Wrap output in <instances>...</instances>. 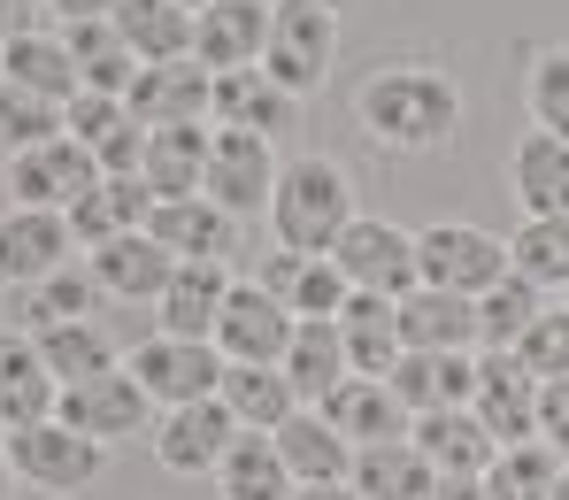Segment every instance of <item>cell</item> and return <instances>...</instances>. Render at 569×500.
Masks as SVG:
<instances>
[{
  "label": "cell",
  "instance_id": "6da1fadb",
  "mask_svg": "<svg viewBox=\"0 0 569 500\" xmlns=\"http://www.w3.org/2000/svg\"><path fill=\"white\" fill-rule=\"evenodd\" d=\"M355 123L385 154H439L462 131V86L431 62H385L355 86Z\"/></svg>",
  "mask_w": 569,
  "mask_h": 500
},
{
  "label": "cell",
  "instance_id": "7a4b0ae2",
  "mask_svg": "<svg viewBox=\"0 0 569 500\" xmlns=\"http://www.w3.org/2000/svg\"><path fill=\"white\" fill-rule=\"evenodd\" d=\"M362 208H355V178H347V162H331V154H292L278 170V193H270V239H278L284 254H331L339 247V231L355 223Z\"/></svg>",
  "mask_w": 569,
  "mask_h": 500
},
{
  "label": "cell",
  "instance_id": "3957f363",
  "mask_svg": "<svg viewBox=\"0 0 569 500\" xmlns=\"http://www.w3.org/2000/svg\"><path fill=\"white\" fill-rule=\"evenodd\" d=\"M339 62V16L316 0H270V39H262V70L292 100H308Z\"/></svg>",
  "mask_w": 569,
  "mask_h": 500
},
{
  "label": "cell",
  "instance_id": "277c9868",
  "mask_svg": "<svg viewBox=\"0 0 569 500\" xmlns=\"http://www.w3.org/2000/svg\"><path fill=\"white\" fill-rule=\"evenodd\" d=\"M331 262H339V278H347L355 293L408 300L416 286H423V262H416V231H408V223H392V216H355V223L339 231Z\"/></svg>",
  "mask_w": 569,
  "mask_h": 500
},
{
  "label": "cell",
  "instance_id": "5b68a950",
  "mask_svg": "<svg viewBox=\"0 0 569 500\" xmlns=\"http://www.w3.org/2000/svg\"><path fill=\"white\" fill-rule=\"evenodd\" d=\"M278 139H262V131H223V123H208V178H200V193L216 200L223 216H270V193H278Z\"/></svg>",
  "mask_w": 569,
  "mask_h": 500
},
{
  "label": "cell",
  "instance_id": "8992f818",
  "mask_svg": "<svg viewBox=\"0 0 569 500\" xmlns=\"http://www.w3.org/2000/svg\"><path fill=\"white\" fill-rule=\"evenodd\" d=\"M0 454H8V470H16L23 486H39V493H86L100 470H108V447L78 439L62 416L8 431V439H0Z\"/></svg>",
  "mask_w": 569,
  "mask_h": 500
},
{
  "label": "cell",
  "instance_id": "52a82bcc",
  "mask_svg": "<svg viewBox=\"0 0 569 500\" xmlns=\"http://www.w3.org/2000/svg\"><path fill=\"white\" fill-rule=\"evenodd\" d=\"M416 262H423V286H447V293H492L508 278V239H492L485 223H423L416 231Z\"/></svg>",
  "mask_w": 569,
  "mask_h": 500
},
{
  "label": "cell",
  "instance_id": "ba28073f",
  "mask_svg": "<svg viewBox=\"0 0 569 500\" xmlns=\"http://www.w3.org/2000/svg\"><path fill=\"white\" fill-rule=\"evenodd\" d=\"M123 370L139 378V393L154 400V408L216 400V386H223V354H216V339H178V331L139 339V354H131Z\"/></svg>",
  "mask_w": 569,
  "mask_h": 500
},
{
  "label": "cell",
  "instance_id": "9c48e42d",
  "mask_svg": "<svg viewBox=\"0 0 569 500\" xmlns=\"http://www.w3.org/2000/svg\"><path fill=\"white\" fill-rule=\"evenodd\" d=\"M54 416H62L78 439H93V447H123V439H139V431L154 423V400L139 393V378L116 362V370H100V378H78V386H62Z\"/></svg>",
  "mask_w": 569,
  "mask_h": 500
},
{
  "label": "cell",
  "instance_id": "30bf717a",
  "mask_svg": "<svg viewBox=\"0 0 569 500\" xmlns=\"http://www.w3.org/2000/svg\"><path fill=\"white\" fill-rule=\"evenodd\" d=\"M93 178H100L93 147H78L70 131H54V139L23 147V154H8V200H16V208H62V216H70V200L93 193Z\"/></svg>",
  "mask_w": 569,
  "mask_h": 500
},
{
  "label": "cell",
  "instance_id": "8fae6325",
  "mask_svg": "<svg viewBox=\"0 0 569 500\" xmlns=\"http://www.w3.org/2000/svg\"><path fill=\"white\" fill-rule=\"evenodd\" d=\"M292 323H300V316H292L278 293H262L254 278H231L223 316H216V354H223V362H278Z\"/></svg>",
  "mask_w": 569,
  "mask_h": 500
},
{
  "label": "cell",
  "instance_id": "7c38bea8",
  "mask_svg": "<svg viewBox=\"0 0 569 500\" xmlns=\"http://www.w3.org/2000/svg\"><path fill=\"white\" fill-rule=\"evenodd\" d=\"M70 254H78V239H70V216L62 208H8L0 216V286L8 293L54 278Z\"/></svg>",
  "mask_w": 569,
  "mask_h": 500
},
{
  "label": "cell",
  "instance_id": "4fadbf2b",
  "mask_svg": "<svg viewBox=\"0 0 569 500\" xmlns=\"http://www.w3.org/2000/svg\"><path fill=\"white\" fill-rule=\"evenodd\" d=\"M477 423L500 439V447H523L539 439V378L523 370V354H477Z\"/></svg>",
  "mask_w": 569,
  "mask_h": 500
},
{
  "label": "cell",
  "instance_id": "5bb4252c",
  "mask_svg": "<svg viewBox=\"0 0 569 500\" xmlns=\"http://www.w3.org/2000/svg\"><path fill=\"white\" fill-rule=\"evenodd\" d=\"M86 270H93L100 300H162V286H170V270H178V254L154 239V231H123V239H100V247H86Z\"/></svg>",
  "mask_w": 569,
  "mask_h": 500
},
{
  "label": "cell",
  "instance_id": "9a60e30c",
  "mask_svg": "<svg viewBox=\"0 0 569 500\" xmlns=\"http://www.w3.org/2000/svg\"><path fill=\"white\" fill-rule=\"evenodd\" d=\"M208 100H216V70H200L186 54V62H147L123 108L139 116V131H170V123H208Z\"/></svg>",
  "mask_w": 569,
  "mask_h": 500
},
{
  "label": "cell",
  "instance_id": "2e32d148",
  "mask_svg": "<svg viewBox=\"0 0 569 500\" xmlns=\"http://www.w3.org/2000/svg\"><path fill=\"white\" fill-rule=\"evenodd\" d=\"M231 439H239V423L223 416V400H186V408H162V423H154V462H162L170 478H208Z\"/></svg>",
  "mask_w": 569,
  "mask_h": 500
},
{
  "label": "cell",
  "instance_id": "e0dca14e",
  "mask_svg": "<svg viewBox=\"0 0 569 500\" xmlns=\"http://www.w3.org/2000/svg\"><path fill=\"white\" fill-rule=\"evenodd\" d=\"M270 39V0H208L192 16V62L200 70H254Z\"/></svg>",
  "mask_w": 569,
  "mask_h": 500
},
{
  "label": "cell",
  "instance_id": "ac0fdd59",
  "mask_svg": "<svg viewBox=\"0 0 569 500\" xmlns=\"http://www.w3.org/2000/svg\"><path fill=\"white\" fill-rule=\"evenodd\" d=\"M284 386L300 393V408H323V400L339 393L355 370H347V339H339V316H308V323H292V339H284L278 354Z\"/></svg>",
  "mask_w": 569,
  "mask_h": 500
},
{
  "label": "cell",
  "instance_id": "d6986e66",
  "mask_svg": "<svg viewBox=\"0 0 569 500\" xmlns=\"http://www.w3.org/2000/svg\"><path fill=\"white\" fill-rule=\"evenodd\" d=\"M400 347L408 354H477V300L447 286H416L400 300Z\"/></svg>",
  "mask_w": 569,
  "mask_h": 500
},
{
  "label": "cell",
  "instance_id": "ffe728a7",
  "mask_svg": "<svg viewBox=\"0 0 569 500\" xmlns=\"http://www.w3.org/2000/svg\"><path fill=\"white\" fill-rule=\"evenodd\" d=\"M408 439H416V454H423L439 478H485L492 454H500V439L477 423V408H431V416L408 423Z\"/></svg>",
  "mask_w": 569,
  "mask_h": 500
},
{
  "label": "cell",
  "instance_id": "44dd1931",
  "mask_svg": "<svg viewBox=\"0 0 569 500\" xmlns=\"http://www.w3.org/2000/svg\"><path fill=\"white\" fill-rule=\"evenodd\" d=\"M292 116H300V100L284 93L262 62H254V70H223V78H216V100H208V123H223V131H262V139H284Z\"/></svg>",
  "mask_w": 569,
  "mask_h": 500
},
{
  "label": "cell",
  "instance_id": "7402d4cb",
  "mask_svg": "<svg viewBox=\"0 0 569 500\" xmlns=\"http://www.w3.org/2000/svg\"><path fill=\"white\" fill-rule=\"evenodd\" d=\"M147 231H154V239H162L178 262H231V254H239V216H223L208 193H192V200H154Z\"/></svg>",
  "mask_w": 569,
  "mask_h": 500
},
{
  "label": "cell",
  "instance_id": "603a6c76",
  "mask_svg": "<svg viewBox=\"0 0 569 500\" xmlns=\"http://www.w3.org/2000/svg\"><path fill=\"white\" fill-rule=\"evenodd\" d=\"M508 193L523 216H569V139L555 131H523L516 147H508Z\"/></svg>",
  "mask_w": 569,
  "mask_h": 500
},
{
  "label": "cell",
  "instance_id": "cb8c5ba5",
  "mask_svg": "<svg viewBox=\"0 0 569 500\" xmlns=\"http://www.w3.org/2000/svg\"><path fill=\"white\" fill-rule=\"evenodd\" d=\"M54 400H62V386L47 378L39 339L31 331H0V439L23 431V423H47Z\"/></svg>",
  "mask_w": 569,
  "mask_h": 500
},
{
  "label": "cell",
  "instance_id": "d4e9b609",
  "mask_svg": "<svg viewBox=\"0 0 569 500\" xmlns=\"http://www.w3.org/2000/svg\"><path fill=\"white\" fill-rule=\"evenodd\" d=\"M385 386H392V400H400L408 416L470 408V400H477V354H400Z\"/></svg>",
  "mask_w": 569,
  "mask_h": 500
},
{
  "label": "cell",
  "instance_id": "484cf974",
  "mask_svg": "<svg viewBox=\"0 0 569 500\" xmlns=\"http://www.w3.org/2000/svg\"><path fill=\"white\" fill-rule=\"evenodd\" d=\"M231 293V270L223 262H178L170 286L154 300V331H178V339H216V316Z\"/></svg>",
  "mask_w": 569,
  "mask_h": 500
},
{
  "label": "cell",
  "instance_id": "4316f807",
  "mask_svg": "<svg viewBox=\"0 0 569 500\" xmlns=\"http://www.w3.org/2000/svg\"><path fill=\"white\" fill-rule=\"evenodd\" d=\"M208 486H216V500H292L300 493L270 431H239V439L223 447V462L208 470Z\"/></svg>",
  "mask_w": 569,
  "mask_h": 500
},
{
  "label": "cell",
  "instance_id": "83f0119b",
  "mask_svg": "<svg viewBox=\"0 0 569 500\" xmlns=\"http://www.w3.org/2000/svg\"><path fill=\"white\" fill-rule=\"evenodd\" d=\"M278 454H284V470H292V486H339L347 470H355V447L323 423V408H292L278 431Z\"/></svg>",
  "mask_w": 569,
  "mask_h": 500
},
{
  "label": "cell",
  "instance_id": "f1b7e54d",
  "mask_svg": "<svg viewBox=\"0 0 569 500\" xmlns=\"http://www.w3.org/2000/svg\"><path fill=\"white\" fill-rule=\"evenodd\" d=\"M208 178V123H170V131H147V154H139V186L154 200H192Z\"/></svg>",
  "mask_w": 569,
  "mask_h": 500
},
{
  "label": "cell",
  "instance_id": "f546056e",
  "mask_svg": "<svg viewBox=\"0 0 569 500\" xmlns=\"http://www.w3.org/2000/svg\"><path fill=\"white\" fill-rule=\"evenodd\" d=\"M339 339H347V370H355V378H392V362L408 354V347H400V300L355 293L339 308Z\"/></svg>",
  "mask_w": 569,
  "mask_h": 500
},
{
  "label": "cell",
  "instance_id": "4dcf8cb0",
  "mask_svg": "<svg viewBox=\"0 0 569 500\" xmlns=\"http://www.w3.org/2000/svg\"><path fill=\"white\" fill-rule=\"evenodd\" d=\"M323 423L347 439V447H378V439H408V408L392 400V386L385 378H347L339 393L323 400Z\"/></svg>",
  "mask_w": 569,
  "mask_h": 500
},
{
  "label": "cell",
  "instance_id": "1f68e13d",
  "mask_svg": "<svg viewBox=\"0 0 569 500\" xmlns=\"http://www.w3.org/2000/svg\"><path fill=\"white\" fill-rule=\"evenodd\" d=\"M347 486H355L362 500H431L439 470L416 454V439H378V447H355Z\"/></svg>",
  "mask_w": 569,
  "mask_h": 500
},
{
  "label": "cell",
  "instance_id": "d6a6232c",
  "mask_svg": "<svg viewBox=\"0 0 569 500\" xmlns=\"http://www.w3.org/2000/svg\"><path fill=\"white\" fill-rule=\"evenodd\" d=\"M216 400H223V416H231L239 431H278L284 416L300 408V393L284 386L278 362H223V386H216Z\"/></svg>",
  "mask_w": 569,
  "mask_h": 500
},
{
  "label": "cell",
  "instance_id": "836d02e7",
  "mask_svg": "<svg viewBox=\"0 0 569 500\" xmlns=\"http://www.w3.org/2000/svg\"><path fill=\"white\" fill-rule=\"evenodd\" d=\"M0 78L23 86V93H39V100H54V108L78 93V62H70V47H62V31H8Z\"/></svg>",
  "mask_w": 569,
  "mask_h": 500
},
{
  "label": "cell",
  "instance_id": "e575fe53",
  "mask_svg": "<svg viewBox=\"0 0 569 500\" xmlns=\"http://www.w3.org/2000/svg\"><path fill=\"white\" fill-rule=\"evenodd\" d=\"M147 216H154V193L139 178H93V193L70 200V239L78 247H100V239L147 231Z\"/></svg>",
  "mask_w": 569,
  "mask_h": 500
},
{
  "label": "cell",
  "instance_id": "d590c367",
  "mask_svg": "<svg viewBox=\"0 0 569 500\" xmlns=\"http://www.w3.org/2000/svg\"><path fill=\"white\" fill-rule=\"evenodd\" d=\"M93 270L86 262H62L54 278H39V286H23V293H8V331H54V323H78V316H93Z\"/></svg>",
  "mask_w": 569,
  "mask_h": 500
},
{
  "label": "cell",
  "instance_id": "8d00e7d4",
  "mask_svg": "<svg viewBox=\"0 0 569 500\" xmlns=\"http://www.w3.org/2000/svg\"><path fill=\"white\" fill-rule=\"evenodd\" d=\"M62 47H70V62H78V93H131V78H139V54L116 39V16H100V23H62Z\"/></svg>",
  "mask_w": 569,
  "mask_h": 500
},
{
  "label": "cell",
  "instance_id": "74e56055",
  "mask_svg": "<svg viewBox=\"0 0 569 500\" xmlns=\"http://www.w3.org/2000/svg\"><path fill=\"white\" fill-rule=\"evenodd\" d=\"M116 39L139 54V70L147 62H186L192 54V8H178V0H123L116 8Z\"/></svg>",
  "mask_w": 569,
  "mask_h": 500
},
{
  "label": "cell",
  "instance_id": "f35d334b",
  "mask_svg": "<svg viewBox=\"0 0 569 500\" xmlns=\"http://www.w3.org/2000/svg\"><path fill=\"white\" fill-rule=\"evenodd\" d=\"M508 270L539 293H569V216H523L508 239Z\"/></svg>",
  "mask_w": 569,
  "mask_h": 500
},
{
  "label": "cell",
  "instance_id": "ab89813d",
  "mask_svg": "<svg viewBox=\"0 0 569 500\" xmlns=\"http://www.w3.org/2000/svg\"><path fill=\"white\" fill-rule=\"evenodd\" d=\"M539 308H547V293L531 286V278H500L492 293H477V354H508L531 323H539Z\"/></svg>",
  "mask_w": 569,
  "mask_h": 500
},
{
  "label": "cell",
  "instance_id": "60d3db41",
  "mask_svg": "<svg viewBox=\"0 0 569 500\" xmlns=\"http://www.w3.org/2000/svg\"><path fill=\"white\" fill-rule=\"evenodd\" d=\"M31 339H39V362H47V378H54V386H78V378L116 370V347H108V331H100L93 316L54 323V331H31Z\"/></svg>",
  "mask_w": 569,
  "mask_h": 500
},
{
  "label": "cell",
  "instance_id": "b9f144b4",
  "mask_svg": "<svg viewBox=\"0 0 569 500\" xmlns=\"http://www.w3.org/2000/svg\"><path fill=\"white\" fill-rule=\"evenodd\" d=\"M562 478V454L547 439H523V447H500L492 470H485V500H555Z\"/></svg>",
  "mask_w": 569,
  "mask_h": 500
},
{
  "label": "cell",
  "instance_id": "7bdbcfd3",
  "mask_svg": "<svg viewBox=\"0 0 569 500\" xmlns=\"http://www.w3.org/2000/svg\"><path fill=\"white\" fill-rule=\"evenodd\" d=\"M523 108H531V131L569 139V47H539V54H531V70H523Z\"/></svg>",
  "mask_w": 569,
  "mask_h": 500
},
{
  "label": "cell",
  "instance_id": "ee69618b",
  "mask_svg": "<svg viewBox=\"0 0 569 500\" xmlns=\"http://www.w3.org/2000/svg\"><path fill=\"white\" fill-rule=\"evenodd\" d=\"M62 131V108L39 93H23V86H8L0 78V162L8 154H23V147H39V139H54Z\"/></svg>",
  "mask_w": 569,
  "mask_h": 500
},
{
  "label": "cell",
  "instance_id": "f6af8a7d",
  "mask_svg": "<svg viewBox=\"0 0 569 500\" xmlns=\"http://www.w3.org/2000/svg\"><path fill=\"white\" fill-rule=\"evenodd\" d=\"M355 300V286L339 278V262L331 254H300V270H292V286H284V308L308 323V316H339Z\"/></svg>",
  "mask_w": 569,
  "mask_h": 500
},
{
  "label": "cell",
  "instance_id": "bcb514c9",
  "mask_svg": "<svg viewBox=\"0 0 569 500\" xmlns=\"http://www.w3.org/2000/svg\"><path fill=\"white\" fill-rule=\"evenodd\" d=\"M516 354H523V370H531L539 386L569 378V300H562V308H539V323L516 339Z\"/></svg>",
  "mask_w": 569,
  "mask_h": 500
},
{
  "label": "cell",
  "instance_id": "7dc6e473",
  "mask_svg": "<svg viewBox=\"0 0 569 500\" xmlns=\"http://www.w3.org/2000/svg\"><path fill=\"white\" fill-rule=\"evenodd\" d=\"M123 123H131V108H123L116 93H70L62 100V131H70L78 147H100V139L123 131Z\"/></svg>",
  "mask_w": 569,
  "mask_h": 500
},
{
  "label": "cell",
  "instance_id": "c3c4849f",
  "mask_svg": "<svg viewBox=\"0 0 569 500\" xmlns=\"http://www.w3.org/2000/svg\"><path fill=\"white\" fill-rule=\"evenodd\" d=\"M539 439H547V447L569 462V378L539 386Z\"/></svg>",
  "mask_w": 569,
  "mask_h": 500
},
{
  "label": "cell",
  "instance_id": "681fc988",
  "mask_svg": "<svg viewBox=\"0 0 569 500\" xmlns=\"http://www.w3.org/2000/svg\"><path fill=\"white\" fill-rule=\"evenodd\" d=\"M47 8H54L62 23H100V16H116L123 0H47Z\"/></svg>",
  "mask_w": 569,
  "mask_h": 500
},
{
  "label": "cell",
  "instance_id": "f907efd6",
  "mask_svg": "<svg viewBox=\"0 0 569 500\" xmlns=\"http://www.w3.org/2000/svg\"><path fill=\"white\" fill-rule=\"evenodd\" d=\"M431 500H485V478H439Z\"/></svg>",
  "mask_w": 569,
  "mask_h": 500
},
{
  "label": "cell",
  "instance_id": "816d5d0a",
  "mask_svg": "<svg viewBox=\"0 0 569 500\" xmlns=\"http://www.w3.org/2000/svg\"><path fill=\"white\" fill-rule=\"evenodd\" d=\"M292 500H362V493H355V486L339 478V486H300V493H292Z\"/></svg>",
  "mask_w": 569,
  "mask_h": 500
},
{
  "label": "cell",
  "instance_id": "f5cc1de1",
  "mask_svg": "<svg viewBox=\"0 0 569 500\" xmlns=\"http://www.w3.org/2000/svg\"><path fill=\"white\" fill-rule=\"evenodd\" d=\"M0 500H16V470H8V454H0Z\"/></svg>",
  "mask_w": 569,
  "mask_h": 500
},
{
  "label": "cell",
  "instance_id": "db71d44e",
  "mask_svg": "<svg viewBox=\"0 0 569 500\" xmlns=\"http://www.w3.org/2000/svg\"><path fill=\"white\" fill-rule=\"evenodd\" d=\"M555 500H569V462H562V478H555Z\"/></svg>",
  "mask_w": 569,
  "mask_h": 500
},
{
  "label": "cell",
  "instance_id": "11a10c76",
  "mask_svg": "<svg viewBox=\"0 0 569 500\" xmlns=\"http://www.w3.org/2000/svg\"><path fill=\"white\" fill-rule=\"evenodd\" d=\"M316 8H331V16H339V8H347V0H316Z\"/></svg>",
  "mask_w": 569,
  "mask_h": 500
},
{
  "label": "cell",
  "instance_id": "9f6ffc18",
  "mask_svg": "<svg viewBox=\"0 0 569 500\" xmlns=\"http://www.w3.org/2000/svg\"><path fill=\"white\" fill-rule=\"evenodd\" d=\"M178 8H192V16H200V8H208V0H178Z\"/></svg>",
  "mask_w": 569,
  "mask_h": 500
},
{
  "label": "cell",
  "instance_id": "6f0895ef",
  "mask_svg": "<svg viewBox=\"0 0 569 500\" xmlns=\"http://www.w3.org/2000/svg\"><path fill=\"white\" fill-rule=\"evenodd\" d=\"M0 47H8V31H0Z\"/></svg>",
  "mask_w": 569,
  "mask_h": 500
},
{
  "label": "cell",
  "instance_id": "680465c9",
  "mask_svg": "<svg viewBox=\"0 0 569 500\" xmlns=\"http://www.w3.org/2000/svg\"><path fill=\"white\" fill-rule=\"evenodd\" d=\"M562 300H569V293H562Z\"/></svg>",
  "mask_w": 569,
  "mask_h": 500
}]
</instances>
